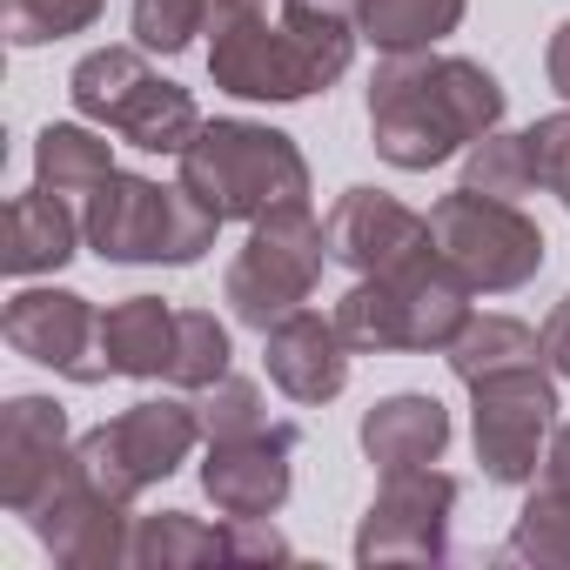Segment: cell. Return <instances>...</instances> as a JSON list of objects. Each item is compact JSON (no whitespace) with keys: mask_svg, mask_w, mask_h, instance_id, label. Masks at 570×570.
<instances>
[{"mask_svg":"<svg viewBox=\"0 0 570 570\" xmlns=\"http://www.w3.org/2000/svg\"><path fill=\"white\" fill-rule=\"evenodd\" d=\"M503 121V88L483 61L463 55H383L370 75V141L390 168L423 175Z\"/></svg>","mask_w":570,"mask_h":570,"instance_id":"1","label":"cell"},{"mask_svg":"<svg viewBox=\"0 0 570 570\" xmlns=\"http://www.w3.org/2000/svg\"><path fill=\"white\" fill-rule=\"evenodd\" d=\"M356 21L350 14H323V8H282V21L242 14L228 28H215L208 41V81L235 101H309L330 81L350 75L356 61Z\"/></svg>","mask_w":570,"mask_h":570,"instance_id":"2","label":"cell"},{"mask_svg":"<svg viewBox=\"0 0 570 570\" xmlns=\"http://www.w3.org/2000/svg\"><path fill=\"white\" fill-rule=\"evenodd\" d=\"M181 188L222 222H262L309 202V161L268 121H202L181 155Z\"/></svg>","mask_w":570,"mask_h":570,"instance_id":"3","label":"cell"},{"mask_svg":"<svg viewBox=\"0 0 570 570\" xmlns=\"http://www.w3.org/2000/svg\"><path fill=\"white\" fill-rule=\"evenodd\" d=\"M81 228H88V248H95L101 262H121V268L168 262V268H188V262H202V255L215 248L222 215L202 208L181 181L161 188V181H148V175L115 168V175L88 195Z\"/></svg>","mask_w":570,"mask_h":570,"instance_id":"4","label":"cell"},{"mask_svg":"<svg viewBox=\"0 0 570 570\" xmlns=\"http://www.w3.org/2000/svg\"><path fill=\"white\" fill-rule=\"evenodd\" d=\"M68 95H75L81 121L115 128L141 155H188V141L202 135L195 95L161 81L148 68V48H95V55H81L75 75H68Z\"/></svg>","mask_w":570,"mask_h":570,"instance_id":"5","label":"cell"},{"mask_svg":"<svg viewBox=\"0 0 570 570\" xmlns=\"http://www.w3.org/2000/svg\"><path fill=\"white\" fill-rule=\"evenodd\" d=\"M323 262H330V235L309 215V202L303 208H275V215L248 222V242L235 248V262L222 275V303L235 309V323H248L262 336V330H275L282 316H296L316 296Z\"/></svg>","mask_w":570,"mask_h":570,"instance_id":"6","label":"cell"},{"mask_svg":"<svg viewBox=\"0 0 570 570\" xmlns=\"http://www.w3.org/2000/svg\"><path fill=\"white\" fill-rule=\"evenodd\" d=\"M430 228H436V248L443 262L470 282L476 296H510L523 282H537L543 268V228L517 208V202H497V195H476V188H456L430 208Z\"/></svg>","mask_w":570,"mask_h":570,"instance_id":"7","label":"cell"},{"mask_svg":"<svg viewBox=\"0 0 570 570\" xmlns=\"http://www.w3.org/2000/svg\"><path fill=\"white\" fill-rule=\"evenodd\" d=\"M195 443H202V416H195V403H181V396H155V403H135V410H121L115 423L88 430V436L75 443V470H81L95 490L135 503L141 490L168 483V476L188 463Z\"/></svg>","mask_w":570,"mask_h":570,"instance_id":"8","label":"cell"},{"mask_svg":"<svg viewBox=\"0 0 570 570\" xmlns=\"http://www.w3.org/2000/svg\"><path fill=\"white\" fill-rule=\"evenodd\" d=\"M470 436H476V463L490 483L503 490L537 483L543 450L557 436V383L537 363L470 383Z\"/></svg>","mask_w":570,"mask_h":570,"instance_id":"9","label":"cell"},{"mask_svg":"<svg viewBox=\"0 0 570 570\" xmlns=\"http://www.w3.org/2000/svg\"><path fill=\"white\" fill-rule=\"evenodd\" d=\"M450 517H456V476L436 463L383 470V490L363 510L356 563H436L450 557Z\"/></svg>","mask_w":570,"mask_h":570,"instance_id":"10","label":"cell"},{"mask_svg":"<svg viewBox=\"0 0 570 570\" xmlns=\"http://www.w3.org/2000/svg\"><path fill=\"white\" fill-rule=\"evenodd\" d=\"M0 336H8L14 356L68 376V383H108V356H101V309L75 289H21L0 316Z\"/></svg>","mask_w":570,"mask_h":570,"instance_id":"11","label":"cell"},{"mask_svg":"<svg viewBox=\"0 0 570 570\" xmlns=\"http://www.w3.org/2000/svg\"><path fill=\"white\" fill-rule=\"evenodd\" d=\"M323 235H330V262L356 268V275H403L416 262L436 255V228L430 215L403 208L396 195L383 188H350L336 195V208L323 215Z\"/></svg>","mask_w":570,"mask_h":570,"instance_id":"12","label":"cell"},{"mask_svg":"<svg viewBox=\"0 0 570 570\" xmlns=\"http://www.w3.org/2000/svg\"><path fill=\"white\" fill-rule=\"evenodd\" d=\"M68 476H75L68 410L55 396H8L0 403V503L14 517H35Z\"/></svg>","mask_w":570,"mask_h":570,"instance_id":"13","label":"cell"},{"mask_svg":"<svg viewBox=\"0 0 570 570\" xmlns=\"http://www.w3.org/2000/svg\"><path fill=\"white\" fill-rule=\"evenodd\" d=\"M296 483V423H262L248 436L208 443L202 490L222 517H275Z\"/></svg>","mask_w":570,"mask_h":570,"instance_id":"14","label":"cell"},{"mask_svg":"<svg viewBox=\"0 0 570 570\" xmlns=\"http://www.w3.org/2000/svg\"><path fill=\"white\" fill-rule=\"evenodd\" d=\"M28 530L41 537V550L68 570H115L128 563V543H135V523H128V503L95 490L81 470L28 517Z\"/></svg>","mask_w":570,"mask_h":570,"instance_id":"15","label":"cell"},{"mask_svg":"<svg viewBox=\"0 0 570 570\" xmlns=\"http://www.w3.org/2000/svg\"><path fill=\"white\" fill-rule=\"evenodd\" d=\"M350 356L356 350L343 343L336 316H316V309H296V316H282L275 330H262L268 383L289 396V403H330V396H343Z\"/></svg>","mask_w":570,"mask_h":570,"instance_id":"16","label":"cell"},{"mask_svg":"<svg viewBox=\"0 0 570 570\" xmlns=\"http://www.w3.org/2000/svg\"><path fill=\"white\" fill-rule=\"evenodd\" d=\"M450 450V410L436 396H383L363 410V456L376 470H416V463H436Z\"/></svg>","mask_w":570,"mask_h":570,"instance_id":"17","label":"cell"},{"mask_svg":"<svg viewBox=\"0 0 570 570\" xmlns=\"http://www.w3.org/2000/svg\"><path fill=\"white\" fill-rule=\"evenodd\" d=\"M88 228L68 215V195H48V188H28L8 202V235H0V262L8 275H48L75 255Z\"/></svg>","mask_w":570,"mask_h":570,"instance_id":"18","label":"cell"},{"mask_svg":"<svg viewBox=\"0 0 570 570\" xmlns=\"http://www.w3.org/2000/svg\"><path fill=\"white\" fill-rule=\"evenodd\" d=\"M175 316H181V309H168L161 296H128V303H115V309L101 316V356H108V370H115V376H135V383L168 376V363H175Z\"/></svg>","mask_w":570,"mask_h":570,"instance_id":"19","label":"cell"},{"mask_svg":"<svg viewBox=\"0 0 570 570\" xmlns=\"http://www.w3.org/2000/svg\"><path fill=\"white\" fill-rule=\"evenodd\" d=\"M470 0H356V35L376 55H423L463 28Z\"/></svg>","mask_w":570,"mask_h":570,"instance_id":"20","label":"cell"},{"mask_svg":"<svg viewBox=\"0 0 570 570\" xmlns=\"http://www.w3.org/2000/svg\"><path fill=\"white\" fill-rule=\"evenodd\" d=\"M443 363H450V376L470 390V383H483V376L543 363V336H537L530 323H517V316H470L463 336L443 350Z\"/></svg>","mask_w":570,"mask_h":570,"instance_id":"21","label":"cell"},{"mask_svg":"<svg viewBox=\"0 0 570 570\" xmlns=\"http://www.w3.org/2000/svg\"><path fill=\"white\" fill-rule=\"evenodd\" d=\"M108 175H115V155H108V141L95 128H81V121L41 128V141H35V188H48V195H95Z\"/></svg>","mask_w":570,"mask_h":570,"instance_id":"22","label":"cell"},{"mask_svg":"<svg viewBox=\"0 0 570 570\" xmlns=\"http://www.w3.org/2000/svg\"><path fill=\"white\" fill-rule=\"evenodd\" d=\"M215 557H228V537L208 530L202 517H188V510L135 517L128 563H141V570H195V563H215Z\"/></svg>","mask_w":570,"mask_h":570,"instance_id":"23","label":"cell"},{"mask_svg":"<svg viewBox=\"0 0 570 570\" xmlns=\"http://www.w3.org/2000/svg\"><path fill=\"white\" fill-rule=\"evenodd\" d=\"M336 330H343V343H350L356 356H396V350H410L396 282H383V275H356V289L336 303Z\"/></svg>","mask_w":570,"mask_h":570,"instance_id":"24","label":"cell"},{"mask_svg":"<svg viewBox=\"0 0 570 570\" xmlns=\"http://www.w3.org/2000/svg\"><path fill=\"white\" fill-rule=\"evenodd\" d=\"M463 188L497 195V202H523V195L537 188L530 135H503V128H490L483 141H470V148H463Z\"/></svg>","mask_w":570,"mask_h":570,"instance_id":"25","label":"cell"},{"mask_svg":"<svg viewBox=\"0 0 570 570\" xmlns=\"http://www.w3.org/2000/svg\"><path fill=\"white\" fill-rule=\"evenodd\" d=\"M503 557L543 563V570H570V497L530 483V497H523V510H517V523H510Z\"/></svg>","mask_w":570,"mask_h":570,"instance_id":"26","label":"cell"},{"mask_svg":"<svg viewBox=\"0 0 570 570\" xmlns=\"http://www.w3.org/2000/svg\"><path fill=\"white\" fill-rule=\"evenodd\" d=\"M228 323H215V309H181L175 316V363H168V383L175 390H208L228 376Z\"/></svg>","mask_w":570,"mask_h":570,"instance_id":"27","label":"cell"},{"mask_svg":"<svg viewBox=\"0 0 570 570\" xmlns=\"http://www.w3.org/2000/svg\"><path fill=\"white\" fill-rule=\"evenodd\" d=\"M108 14V0H8V41L14 48H48L68 35H88Z\"/></svg>","mask_w":570,"mask_h":570,"instance_id":"28","label":"cell"},{"mask_svg":"<svg viewBox=\"0 0 570 570\" xmlns=\"http://www.w3.org/2000/svg\"><path fill=\"white\" fill-rule=\"evenodd\" d=\"M128 28L148 55H188L195 35H208V0H135Z\"/></svg>","mask_w":570,"mask_h":570,"instance_id":"29","label":"cell"},{"mask_svg":"<svg viewBox=\"0 0 570 570\" xmlns=\"http://www.w3.org/2000/svg\"><path fill=\"white\" fill-rule=\"evenodd\" d=\"M195 416H202V436H208V443H222V436H248V430L268 423L262 390H255L248 376H222V383L195 390Z\"/></svg>","mask_w":570,"mask_h":570,"instance_id":"30","label":"cell"},{"mask_svg":"<svg viewBox=\"0 0 570 570\" xmlns=\"http://www.w3.org/2000/svg\"><path fill=\"white\" fill-rule=\"evenodd\" d=\"M523 135H530V155H537V188H550L570 208V115H543Z\"/></svg>","mask_w":570,"mask_h":570,"instance_id":"31","label":"cell"},{"mask_svg":"<svg viewBox=\"0 0 570 570\" xmlns=\"http://www.w3.org/2000/svg\"><path fill=\"white\" fill-rule=\"evenodd\" d=\"M537 336H543V363H550L557 376H570V296L543 316V330H537Z\"/></svg>","mask_w":570,"mask_h":570,"instance_id":"32","label":"cell"},{"mask_svg":"<svg viewBox=\"0 0 570 570\" xmlns=\"http://www.w3.org/2000/svg\"><path fill=\"white\" fill-rule=\"evenodd\" d=\"M537 483H543V490H557V497H570V423H557V436H550V450H543Z\"/></svg>","mask_w":570,"mask_h":570,"instance_id":"33","label":"cell"},{"mask_svg":"<svg viewBox=\"0 0 570 570\" xmlns=\"http://www.w3.org/2000/svg\"><path fill=\"white\" fill-rule=\"evenodd\" d=\"M543 75H550V88L570 101V21L550 35V55H543Z\"/></svg>","mask_w":570,"mask_h":570,"instance_id":"34","label":"cell"},{"mask_svg":"<svg viewBox=\"0 0 570 570\" xmlns=\"http://www.w3.org/2000/svg\"><path fill=\"white\" fill-rule=\"evenodd\" d=\"M242 14H262V0H208V35L228 28V21H242Z\"/></svg>","mask_w":570,"mask_h":570,"instance_id":"35","label":"cell"},{"mask_svg":"<svg viewBox=\"0 0 570 570\" xmlns=\"http://www.w3.org/2000/svg\"><path fill=\"white\" fill-rule=\"evenodd\" d=\"M282 8H323V14H350L356 0H282Z\"/></svg>","mask_w":570,"mask_h":570,"instance_id":"36","label":"cell"}]
</instances>
